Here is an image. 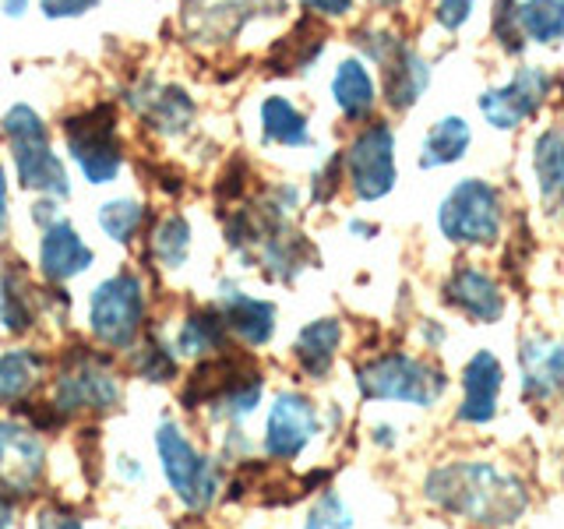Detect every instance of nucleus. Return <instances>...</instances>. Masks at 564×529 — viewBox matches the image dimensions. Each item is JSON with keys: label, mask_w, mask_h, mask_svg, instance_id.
<instances>
[{"label": "nucleus", "mask_w": 564, "mask_h": 529, "mask_svg": "<svg viewBox=\"0 0 564 529\" xmlns=\"http://www.w3.org/2000/svg\"><path fill=\"white\" fill-rule=\"evenodd\" d=\"M423 498L476 529H508L529 511V487L490 458H448L423 476Z\"/></svg>", "instance_id": "1"}, {"label": "nucleus", "mask_w": 564, "mask_h": 529, "mask_svg": "<svg viewBox=\"0 0 564 529\" xmlns=\"http://www.w3.org/2000/svg\"><path fill=\"white\" fill-rule=\"evenodd\" d=\"M352 381L364 402H402L413 410H434L452 388L445 367L410 349H381L360 360Z\"/></svg>", "instance_id": "2"}, {"label": "nucleus", "mask_w": 564, "mask_h": 529, "mask_svg": "<svg viewBox=\"0 0 564 529\" xmlns=\"http://www.w3.org/2000/svg\"><path fill=\"white\" fill-rule=\"evenodd\" d=\"M0 131H4V138H8L14 176L22 181V187L43 194V198L64 202L70 194L67 166L50 145V131H46L43 117L35 114L32 106L18 102L4 114V120H0Z\"/></svg>", "instance_id": "3"}, {"label": "nucleus", "mask_w": 564, "mask_h": 529, "mask_svg": "<svg viewBox=\"0 0 564 529\" xmlns=\"http://www.w3.org/2000/svg\"><path fill=\"white\" fill-rule=\"evenodd\" d=\"M437 234L455 247H494L505 234V198L484 176H463L437 205Z\"/></svg>", "instance_id": "4"}, {"label": "nucleus", "mask_w": 564, "mask_h": 529, "mask_svg": "<svg viewBox=\"0 0 564 529\" xmlns=\"http://www.w3.org/2000/svg\"><path fill=\"white\" fill-rule=\"evenodd\" d=\"M346 187L357 202H381L395 191V131L388 120H367L343 149Z\"/></svg>", "instance_id": "5"}, {"label": "nucleus", "mask_w": 564, "mask_h": 529, "mask_svg": "<svg viewBox=\"0 0 564 529\" xmlns=\"http://www.w3.org/2000/svg\"><path fill=\"white\" fill-rule=\"evenodd\" d=\"M155 449H159V463H163V476L170 490L176 494V501L191 511L212 508V501H216V494H219L216 458H208L194 449V441L176 428L173 420L159 423Z\"/></svg>", "instance_id": "6"}, {"label": "nucleus", "mask_w": 564, "mask_h": 529, "mask_svg": "<svg viewBox=\"0 0 564 529\" xmlns=\"http://www.w3.org/2000/svg\"><path fill=\"white\" fill-rule=\"evenodd\" d=\"M123 396L120 375L113 364L93 353L88 346H75L61 364L57 385H53V406L70 417V413H110Z\"/></svg>", "instance_id": "7"}, {"label": "nucleus", "mask_w": 564, "mask_h": 529, "mask_svg": "<svg viewBox=\"0 0 564 529\" xmlns=\"http://www.w3.org/2000/svg\"><path fill=\"white\" fill-rule=\"evenodd\" d=\"M145 325V282L134 272L102 279L88 296V332L110 349H131Z\"/></svg>", "instance_id": "8"}, {"label": "nucleus", "mask_w": 564, "mask_h": 529, "mask_svg": "<svg viewBox=\"0 0 564 529\" xmlns=\"http://www.w3.org/2000/svg\"><path fill=\"white\" fill-rule=\"evenodd\" d=\"M64 145L88 184H110L123 166V145L117 134L113 106H93L64 120Z\"/></svg>", "instance_id": "9"}, {"label": "nucleus", "mask_w": 564, "mask_h": 529, "mask_svg": "<svg viewBox=\"0 0 564 529\" xmlns=\"http://www.w3.org/2000/svg\"><path fill=\"white\" fill-rule=\"evenodd\" d=\"M554 93V75L540 64H519L511 78L498 88H487L476 99L484 120L494 131H519L525 120H533L543 102Z\"/></svg>", "instance_id": "10"}, {"label": "nucleus", "mask_w": 564, "mask_h": 529, "mask_svg": "<svg viewBox=\"0 0 564 529\" xmlns=\"http://www.w3.org/2000/svg\"><path fill=\"white\" fill-rule=\"evenodd\" d=\"M317 434H322V413H317L314 399L296 392V388H286L272 399L269 417H264L261 452L272 463H293L311 449Z\"/></svg>", "instance_id": "11"}, {"label": "nucleus", "mask_w": 564, "mask_h": 529, "mask_svg": "<svg viewBox=\"0 0 564 529\" xmlns=\"http://www.w3.org/2000/svg\"><path fill=\"white\" fill-rule=\"evenodd\" d=\"M441 300L473 325H498L508 311V296L501 290L498 276H490L487 269H480V264H473V261H458L445 276V282H441Z\"/></svg>", "instance_id": "12"}, {"label": "nucleus", "mask_w": 564, "mask_h": 529, "mask_svg": "<svg viewBox=\"0 0 564 529\" xmlns=\"http://www.w3.org/2000/svg\"><path fill=\"white\" fill-rule=\"evenodd\" d=\"M519 385L533 406L564 399V339L546 332H529L519 339Z\"/></svg>", "instance_id": "13"}, {"label": "nucleus", "mask_w": 564, "mask_h": 529, "mask_svg": "<svg viewBox=\"0 0 564 529\" xmlns=\"http://www.w3.org/2000/svg\"><path fill=\"white\" fill-rule=\"evenodd\" d=\"M458 388H463V399H458L455 410L458 423H466V428H487V423L498 420L501 392H505V364L498 353L487 346L476 349L463 364Z\"/></svg>", "instance_id": "14"}, {"label": "nucleus", "mask_w": 564, "mask_h": 529, "mask_svg": "<svg viewBox=\"0 0 564 529\" xmlns=\"http://www.w3.org/2000/svg\"><path fill=\"white\" fill-rule=\"evenodd\" d=\"M46 452L25 423L0 420V490L32 494L43 476Z\"/></svg>", "instance_id": "15"}, {"label": "nucleus", "mask_w": 564, "mask_h": 529, "mask_svg": "<svg viewBox=\"0 0 564 529\" xmlns=\"http://www.w3.org/2000/svg\"><path fill=\"white\" fill-rule=\"evenodd\" d=\"M216 307L223 311L226 317V328L234 339H240L243 346L251 349H261L272 343L275 335V304L264 296H254V293H243L240 287H234V282H223L219 287V300Z\"/></svg>", "instance_id": "16"}, {"label": "nucleus", "mask_w": 564, "mask_h": 529, "mask_svg": "<svg viewBox=\"0 0 564 529\" xmlns=\"http://www.w3.org/2000/svg\"><path fill=\"white\" fill-rule=\"evenodd\" d=\"M343 339H346V328L339 317L325 314L307 322L293 339V364L300 367V375L311 381H325L332 375L335 360H339Z\"/></svg>", "instance_id": "17"}, {"label": "nucleus", "mask_w": 564, "mask_h": 529, "mask_svg": "<svg viewBox=\"0 0 564 529\" xmlns=\"http://www.w3.org/2000/svg\"><path fill=\"white\" fill-rule=\"evenodd\" d=\"M93 261H96V251L78 237V229L70 226L67 219H57L53 226L43 229V237H40V272H43L46 282L75 279Z\"/></svg>", "instance_id": "18"}, {"label": "nucleus", "mask_w": 564, "mask_h": 529, "mask_svg": "<svg viewBox=\"0 0 564 529\" xmlns=\"http://www.w3.org/2000/svg\"><path fill=\"white\" fill-rule=\"evenodd\" d=\"M431 85V64L405 43L392 61L381 64V99L392 114H410Z\"/></svg>", "instance_id": "19"}, {"label": "nucleus", "mask_w": 564, "mask_h": 529, "mask_svg": "<svg viewBox=\"0 0 564 529\" xmlns=\"http://www.w3.org/2000/svg\"><path fill=\"white\" fill-rule=\"evenodd\" d=\"M378 82L370 75V67L364 57H346L339 61L332 75V102L339 106V114L349 123H367L378 110Z\"/></svg>", "instance_id": "20"}, {"label": "nucleus", "mask_w": 564, "mask_h": 529, "mask_svg": "<svg viewBox=\"0 0 564 529\" xmlns=\"http://www.w3.org/2000/svg\"><path fill=\"white\" fill-rule=\"evenodd\" d=\"M473 145V128L466 117L445 114L437 117L427 134H423L420 145V170H441V166H455Z\"/></svg>", "instance_id": "21"}, {"label": "nucleus", "mask_w": 564, "mask_h": 529, "mask_svg": "<svg viewBox=\"0 0 564 529\" xmlns=\"http://www.w3.org/2000/svg\"><path fill=\"white\" fill-rule=\"evenodd\" d=\"M226 346H229V328L216 304L194 307L181 322V328H176L173 339V353H184V357H216Z\"/></svg>", "instance_id": "22"}, {"label": "nucleus", "mask_w": 564, "mask_h": 529, "mask_svg": "<svg viewBox=\"0 0 564 529\" xmlns=\"http://www.w3.org/2000/svg\"><path fill=\"white\" fill-rule=\"evenodd\" d=\"M261 141L282 149H311V123L307 114L296 110L286 96H264L261 99Z\"/></svg>", "instance_id": "23"}, {"label": "nucleus", "mask_w": 564, "mask_h": 529, "mask_svg": "<svg viewBox=\"0 0 564 529\" xmlns=\"http://www.w3.org/2000/svg\"><path fill=\"white\" fill-rule=\"evenodd\" d=\"M533 181L543 205H564V128H543L533 138Z\"/></svg>", "instance_id": "24"}, {"label": "nucleus", "mask_w": 564, "mask_h": 529, "mask_svg": "<svg viewBox=\"0 0 564 529\" xmlns=\"http://www.w3.org/2000/svg\"><path fill=\"white\" fill-rule=\"evenodd\" d=\"M46 370V360L40 357L35 349H4L0 353V402L4 406H14L22 402L35 392V385H40Z\"/></svg>", "instance_id": "25"}, {"label": "nucleus", "mask_w": 564, "mask_h": 529, "mask_svg": "<svg viewBox=\"0 0 564 529\" xmlns=\"http://www.w3.org/2000/svg\"><path fill=\"white\" fill-rule=\"evenodd\" d=\"M32 322H35L32 282L18 264H8V269L0 272V328L18 335V332H29Z\"/></svg>", "instance_id": "26"}, {"label": "nucleus", "mask_w": 564, "mask_h": 529, "mask_svg": "<svg viewBox=\"0 0 564 529\" xmlns=\"http://www.w3.org/2000/svg\"><path fill=\"white\" fill-rule=\"evenodd\" d=\"M519 25L525 43L554 46L564 40V0H519Z\"/></svg>", "instance_id": "27"}, {"label": "nucleus", "mask_w": 564, "mask_h": 529, "mask_svg": "<svg viewBox=\"0 0 564 529\" xmlns=\"http://www.w3.org/2000/svg\"><path fill=\"white\" fill-rule=\"evenodd\" d=\"M145 117L155 131H163V134H184L191 128V120H194V102L191 96L184 93V88H159V93H152L145 99Z\"/></svg>", "instance_id": "28"}, {"label": "nucleus", "mask_w": 564, "mask_h": 529, "mask_svg": "<svg viewBox=\"0 0 564 529\" xmlns=\"http://www.w3.org/2000/svg\"><path fill=\"white\" fill-rule=\"evenodd\" d=\"M152 258L163 264V269H184L187 261V251H191V226L184 216H176V212H170V216H163L155 223L152 229Z\"/></svg>", "instance_id": "29"}, {"label": "nucleus", "mask_w": 564, "mask_h": 529, "mask_svg": "<svg viewBox=\"0 0 564 529\" xmlns=\"http://www.w3.org/2000/svg\"><path fill=\"white\" fill-rule=\"evenodd\" d=\"M149 219V208L134 202V198H113L99 208V226L102 234L117 240V244H134V237L141 234V226Z\"/></svg>", "instance_id": "30"}, {"label": "nucleus", "mask_w": 564, "mask_h": 529, "mask_svg": "<svg viewBox=\"0 0 564 529\" xmlns=\"http://www.w3.org/2000/svg\"><path fill=\"white\" fill-rule=\"evenodd\" d=\"M131 370L145 381H173L176 378V353H173V346L149 339L131 353Z\"/></svg>", "instance_id": "31"}, {"label": "nucleus", "mask_w": 564, "mask_h": 529, "mask_svg": "<svg viewBox=\"0 0 564 529\" xmlns=\"http://www.w3.org/2000/svg\"><path fill=\"white\" fill-rule=\"evenodd\" d=\"M357 519H352V508L339 498L335 490H325L317 498L304 519V529H352Z\"/></svg>", "instance_id": "32"}, {"label": "nucleus", "mask_w": 564, "mask_h": 529, "mask_svg": "<svg viewBox=\"0 0 564 529\" xmlns=\"http://www.w3.org/2000/svg\"><path fill=\"white\" fill-rule=\"evenodd\" d=\"M494 35L505 53H522L525 35L519 25V0H494Z\"/></svg>", "instance_id": "33"}, {"label": "nucleus", "mask_w": 564, "mask_h": 529, "mask_svg": "<svg viewBox=\"0 0 564 529\" xmlns=\"http://www.w3.org/2000/svg\"><path fill=\"white\" fill-rule=\"evenodd\" d=\"M476 11V0H434V22L445 32H458Z\"/></svg>", "instance_id": "34"}, {"label": "nucleus", "mask_w": 564, "mask_h": 529, "mask_svg": "<svg viewBox=\"0 0 564 529\" xmlns=\"http://www.w3.org/2000/svg\"><path fill=\"white\" fill-rule=\"evenodd\" d=\"M35 529H85V522L64 505H43L35 511Z\"/></svg>", "instance_id": "35"}, {"label": "nucleus", "mask_w": 564, "mask_h": 529, "mask_svg": "<svg viewBox=\"0 0 564 529\" xmlns=\"http://www.w3.org/2000/svg\"><path fill=\"white\" fill-rule=\"evenodd\" d=\"M96 4H99V0H40V11L46 18H82Z\"/></svg>", "instance_id": "36"}, {"label": "nucleus", "mask_w": 564, "mask_h": 529, "mask_svg": "<svg viewBox=\"0 0 564 529\" xmlns=\"http://www.w3.org/2000/svg\"><path fill=\"white\" fill-rule=\"evenodd\" d=\"M296 4L314 18H346L357 0H296Z\"/></svg>", "instance_id": "37"}, {"label": "nucleus", "mask_w": 564, "mask_h": 529, "mask_svg": "<svg viewBox=\"0 0 564 529\" xmlns=\"http://www.w3.org/2000/svg\"><path fill=\"white\" fill-rule=\"evenodd\" d=\"M416 339H420V346L427 349V353H437L441 346H445V339H448V328L441 325V322H434V317H423V322L416 325Z\"/></svg>", "instance_id": "38"}, {"label": "nucleus", "mask_w": 564, "mask_h": 529, "mask_svg": "<svg viewBox=\"0 0 564 529\" xmlns=\"http://www.w3.org/2000/svg\"><path fill=\"white\" fill-rule=\"evenodd\" d=\"M11 194H8V170L0 163V237L8 234V219H11Z\"/></svg>", "instance_id": "39"}, {"label": "nucleus", "mask_w": 564, "mask_h": 529, "mask_svg": "<svg viewBox=\"0 0 564 529\" xmlns=\"http://www.w3.org/2000/svg\"><path fill=\"white\" fill-rule=\"evenodd\" d=\"M375 445L378 449H395V428H392V423H375Z\"/></svg>", "instance_id": "40"}, {"label": "nucleus", "mask_w": 564, "mask_h": 529, "mask_svg": "<svg viewBox=\"0 0 564 529\" xmlns=\"http://www.w3.org/2000/svg\"><path fill=\"white\" fill-rule=\"evenodd\" d=\"M14 522V501H11V494L0 490V529H8Z\"/></svg>", "instance_id": "41"}, {"label": "nucleus", "mask_w": 564, "mask_h": 529, "mask_svg": "<svg viewBox=\"0 0 564 529\" xmlns=\"http://www.w3.org/2000/svg\"><path fill=\"white\" fill-rule=\"evenodd\" d=\"M346 229H349V234H360L364 240H370V237L378 234V226H370V223H364V219H349Z\"/></svg>", "instance_id": "42"}, {"label": "nucleus", "mask_w": 564, "mask_h": 529, "mask_svg": "<svg viewBox=\"0 0 564 529\" xmlns=\"http://www.w3.org/2000/svg\"><path fill=\"white\" fill-rule=\"evenodd\" d=\"M0 4H4V14L22 18V14H25V8H29V0H0Z\"/></svg>", "instance_id": "43"}, {"label": "nucleus", "mask_w": 564, "mask_h": 529, "mask_svg": "<svg viewBox=\"0 0 564 529\" xmlns=\"http://www.w3.org/2000/svg\"><path fill=\"white\" fill-rule=\"evenodd\" d=\"M370 4H375L378 11H395V8L402 4V0H370Z\"/></svg>", "instance_id": "44"}]
</instances>
